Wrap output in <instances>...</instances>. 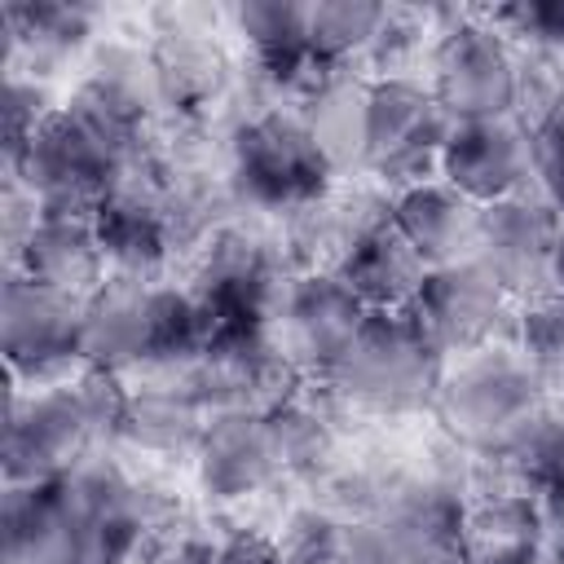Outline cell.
I'll use <instances>...</instances> for the list:
<instances>
[{"label":"cell","mask_w":564,"mask_h":564,"mask_svg":"<svg viewBox=\"0 0 564 564\" xmlns=\"http://www.w3.org/2000/svg\"><path fill=\"white\" fill-rule=\"evenodd\" d=\"M128 392L110 370H84L75 383L13 388L4 414V485H48L119 436Z\"/></svg>","instance_id":"1"},{"label":"cell","mask_w":564,"mask_h":564,"mask_svg":"<svg viewBox=\"0 0 564 564\" xmlns=\"http://www.w3.org/2000/svg\"><path fill=\"white\" fill-rule=\"evenodd\" d=\"M212 326L194 291L106 278L84 300V366L110 375L132 366L185 370L203 352Z\"/></svg>","instance_id":"2"},{"label":"cell","mask_w":564,"mask_h":564,"mask_svg":"<svg viewBox=\"0 0 564 564\" xmlns=\"http://www.w3.org/2000/svg\"><path fill=\"white\" fill-rule=\"evenodd\" d=\"M445 352L414 322V313H370L348 357L326 375L339 401L366 414H410L436 405Z\"/></svg>","instance_id":"3"},{"label":"cell","mask_w":564,"mask_h":564,"mask_svg":"<svg viewBox=\"0 0 564 564\" xmlns=\"http://www.w3.org/2000/svg\"><path fill=\"white\" fill-rule=\"evenodd\" d=\"M335 163L304 123L300 110L264 106L234 132L229 181L234 194L256 212H300L330 194Z\"/></svg>","instance_id":"4"},{"label":"cell","mask_w":564,"mask_h":564,"mask_svg":"<svg viewBox=\"0 0 564 564\" xmlns=\"http://www.w3.org/2000/svg\"><path fill=\"white\" fill-rule=\"evenodd\" d=\"M542 410V370L524 352L507 348L467 352L454 370H445L436 392L441 423L480 454L502 449Z\"/></svg>","instance_id":"5"},{"label":"cell","mask_w":564,"mask_h":564,"mask_svg":"<svg viewBox=\"0 0 564 564\" xmlns=\"http://www.w3.org/2000/svg\"><path fill=\"white\" fill-rule=\"evenodd\" d=\"M449 115L432 88L419 79H370L366 93V128H361V163L383 185H419L441 167V150L449 137Z\"/></svg>","instance_id":"6"},{"label":"cell","mask_w":564,"mask_h":564,"mask_svg":"<svg viewBox=\"0 0 564 564\" xmlns=\"http://www.w3.org/2000/svg\"><path fill=\"white\" fill-rule=\"evenodd\" d=\"M291 361L278 344V330L269 322H216L203 352L176 370V379L212 410H273L278 401H286V379H291Z\"/></svg>","instance_id":"7"},{"label":"cell","mask_w":564,"mask_h":564,"mask_svg":"<svg viewBox=\"0 0 564 564\" xmlns=\"http://www.w3.org/2000/svg\"><path fill=\"white\" fill-rule=\"evenodd\" d=\"M79 516V564H137L145 538L172 516L106 454H88L62 476Z\"/></svg>","instance_id":"8"},{"label":"cell","mask_w":564,"mask_h":564,"mask_svg":"<svg viewBox=\"0 0 564 564\" xmlns=\"http://www.w3.org/2000/svg\"><path fill=\"white\" fill-rule=\"evenodd\" d=\"M189 291L212 313V322H269L273 326L291 291L286 251L269 234H256L247 225H225L207 238Z\"/></svg>","instance_id":"9"},{"label":"cell","mask_w":564,"mask_h":564,"mask_svg":"<svg viewBox=\"0 0 564 564\" xmlns=\"http://www.w3.org/2000/svg\"><path fill=\"white\" fill-rule=\"evenodd\" d=\"M432 93L449 119L516 115V44L485 13H454L436 31Z\"/></svg>","instance_id":"10"},{"label":"cell","mask_w":564,"mask_h":564,"mask_svg":"<svg viewBox=\"0 0 564 564\" xmlns=\"http://www.w3.org/2000/svg\"><path fill=\"white\" fill-rule=\"evenodd\" d=\"M4 361L13 383H48L75 361H84V300L31 282L26 273H4L0 295Z\"/></svg>","instance_id":"11"},{"label":"cell","mask_w":564,"mask_h":564,"mask_svg":"<svg viewBox=\"0 0 564 564\" xmlns=\"http://www.w3.org/2000/svg\"><path fill=\"white\" fill-rule=\"evenodd\" d=\"M410 313L445 357L449 352L467 357V352H480V348H498L507 335L516 339L511 295L476 260L427 269Z\"/></svg>","instance_id":"12"},{"label":"cell","mask_w":564,"mask_h":564,"mask_svg":"<svg viewBox=\"0 0 564 564\" xmlns=\"http://www.w3.org/2000/svg\"><path fill=\"white\" fill-rule=\"evenodd\" d=\"M436 172L458 194H467L476 207H489V203H502L511 194H524L538 181L533 132L516 115L454 119Z\"/></svg>","instance_id":"13"},{"label":"cell","mask_w":564,"mask_h":564,"mask_svg":"<svg viewBox=\"0 0 564 564\" xmlns=\"http://www.w3.org/2000/svg\"><path fill=\"white\" fill-rule=\"evenodd\" d=\"M560 229H564V216L551 207L542 189L511 194L502 203L480 207L471 260L507 295H542L538 286L551 282V251Z\"/></svg>","instance_id":"14"},{"label":"cell","mask_w":564,"mask_h":564,"mask_svg":"<svg viewBox=\"0 0 564 564\" xmlns=\"http://www.w3.org/2000/svg\"><path fill=\"white\" fill-rule=\"evenodd\" d=\"M370 308L348 291L339 273H300L273 317L278 344L295 370L326 379L361 335Z\"/></svg>","instance_id":"15"},{"label":"cell","mask_w":564,"mask_h":564,"mask_svg":"<svg viewBox=\"0 0 564 564\" xmlns=\"http://www.w3.org/2000/svg\"><path fill=\"white\" fill-rule=\"evenodd\" d=\"M194 463H198V485L225 502L251 498L264 485H273V476H282L269 423L256 410L212 414L203 427V441L194 449Z\"/></svg>","instance_id":"16"},{"label":"cell","mask_w":564,"mask_h":564,"mask_svg":"<svg viewBox=\"0 0 564 564\" xmlns=\"http://www.w3.org/2000/svg\"><path fill=\"white\" fill-rule=\"evenodd\" d=\"M9 273H26L40 286H53L62 295L88 300L106 282V273H110L101 238H97V220L40 207V225L22 242V251L9 264Z\"/></svg>","instance_id":"17"},{"label":"cell","mask_w":564,"mask_h":564,"mask_svg":"<svg viewBox=\"0 0 564 564\" xmlns=\"http://www.w3.org/2000/svg\"><path fill=\"white\" fill-rule=\"evenodd\" d=\"M4 564H79V516L62 480L4 485Z\"/></svg>","instance_id":"18"},{"label":"cell","mask_w":564,"mask_h":564,"mask_svg":"<svg viewBox=\"0 0 564 564\" xmlns=\"http://www.w3.org/2000/svg\"><path fill=\"white\" fill-rule=\"evenodd\" d=\"M392 225L423 256L427 269H441L471 260L480 207L467 194H458L449 181H419L392 194Z\"/></svg>","instance_id":"19"},{"label":"cell","mask_w":564,"mask_h":564,"mask_svg":"<svg viewBox=\"0 0 564 564\" xmlns=\"http://www.w3.org/2000/svg\"><path fill=\"white\" fill-rule=\"evenodd\" d=\"M4 26V75H48L57 70L93 31V9L53 0H9L0 9Z\"/></svg>","instance_id":"20"},{"label":"cell","mask_w":564,"mask_h":564,"mask_svg":"<svg viewBox=\"0 0 564 564\" xmlns=\"http://www.w3.org/2000/svg\"><path fill=\"white\" fill-rule=\"evenodd\" d=\"M551 520L533 494H485L463 511L458 555L467 564H533Z\"/></svg>","instance_id":"21"},{"label":"cell","mask_w":564,"mask_h":564,"mask_svg":"<svg viewBox=\"0 0 564 564\" xmlns=\"http://www.w3.org/2000/svg\"><path fill=\"white\" fill-rule=\"evenodd\" d=\"M234 31L247 40L256 66L264 70L269 84L300 88L317 62L308 48V4L295 0H247L229 9Z\"/></svg>","instance_id":"22"},{"label":"cell","mask_w":564,"mask_h":564,"mask_svg":"<svg viewBox=\"0 0 564 564\" xmlns=\"http://www.w3.org/2000/svg\"><path fill=\"white\" fill-rule=\"evenodd\" d=\"M212 410L181 383H154L141 392H128L123 401V419H119V441L145 449V454H194L203 441Z\"/></svg>","instance_id":"23"},{"label":"cell","mask_w":564,"mask_h":564,"mask_svg":"<svg viewBox=\"0 0 564 564\" xmlns=\"http://www.w3.org/2000/svg\"><path fill=\"white\" fill-rule=\"evenodd\" d=\"M348 291L370 308V313H405L427 278L423 256L397 234V225L379 229L375 238H366L357 251L344 256V264L335 269Z\"/></svg>","instance_id":"24"},{"label":"cell","mask_w":564,"mask_h":564,"mask_svg":"<svg viewBox=\"0 0 564 564\" xmlns=\"http://www.w3.org/2000/svg\"><path fill=\"white\" fill-rule=\"evenodd\" d=\"M463 502L445 485H405L379 516L414 564H449L463 542Z\"/></svg>","instance_id":"25"},{"label":"cell","mask_w":564,"mask_h":564,"mask_svg":"<svg viewBox=\"0 0 564 564\" xmlns=\"http://www.w3.org/2000/svg\"><path fill=\"white\" fill-rule=\"evenodd\" d=\"M159 97L176 110H203L220 93V53L194 31H167L150 53Z\"/></svg>","instance_id":"26"},{"label":"cell","mask_w":564,"mask_h":564,"mask_svg":"<svg viewBox=\"0 0 564 564\" xmlns=\"http://www.w3.org/2000/svg\"><path fill=\"white\" fill-rule=\"evenodd\" d=\"M264 423H269V436H273V449H278V463L282 471H300V476H317L330 467L335 458V427L330 419L308 405L304 397H286L278 401L273 410H264Z\"/></svg>","instance_id":"27"},{"label":"cell","mask_w":564,"mask_h":564,"mask_svg":"<svg viewBox=\"0 0 564 564\" xmlns=\"http://www.w3.org/2000/svg\"><path fill=\"white\" fill-rule=\"evenodd\" d=\"M383 22L375 0H317L308 4V48L317 66H344L366 53Z\"/></svg>","instance_id":"28"},{"label":"cell","mask_w":564,"mask_h":564,"mask_svg":"<svg viewBox=\"0 0 564 564\" xmlns=\"http://www.w3.org/2000/svg\"><path fill=\"white\" fill-rule=\"evenodd\" d=\"M427 18L423 9H401V4H383V22L375 31V40L366 44V62L379 70L375 79H405V66L423 53V35H427Z\"/></svg>","instance_id":"29"},{"label":"cell","mask_w":564,"mask_h":564,"mask_svg":"<svg viewBox=\"0 0 564 564\" xmlns=\"http://www.w3.org/2000/svg\"><path fill=\"white\" fill-rule=\"evenodd\" d=\"M348 524L322 507H300L286 516L278 533V551L286 564H339Z\"/></svg>","instance_id":"30"},{"label":"cell","mask_w":564,"mask_h":564,"mask_svg":"<svg viewBox=\"0 0 564 564\" xmlns=\"http://www.w3.org/2000/svg\"><path fill=\"white\" fill-rule=\"evenodd\" d=\"M516 344L538 370H564V295H533L516 313Z\"/></svg>","instance_id":"31"},{"label":"cell","mask_w":564,"mask_h":564,"mask_svg":"<svg viewBox=\"0 0 564 564\" xmlns=\"http://www.w3.org/2000/svg\"><path fill=\"white\" fill-rule=\"evenodd\" d=\"M57 106H48V93L31 75H4V167L18 163V154L31 145V137L44 128V119Z\"/></svg>","instance_id":"32"},{"label":"cell","mask_w":564,"mask_h":564,"mask_svg":"<svg viewBox=\"0 0 564 564\" xmlns=\"http://www.w3.org/2000/svg\"><path fill=\"white\" fill-rule=\"evenodd\" d=\"M216 551H220V542H212L198 520H176V516H167V520L145 538L137 564H216Z\"/></svg>","instance_id":"33"},{"label":"cell","mask_w":564,"mask_h":564,"mask_svg":"<svg viewBox=\"0 0 564 564\" xmlns=\"http://www.w3.org/2000/svg\"><path fill=\"white\" fill-rule=\"evenodd\" d=\"M339 564H414V560L405 555V546L397 542V533L375 516V520L348 524Z\"/></svg>","instance_id":"34"},{"label":"cell","mask_w":564,"mask_h":564,"mask_svg":"<svg viewBox=\"0 0 564 564\" xmlns=\"http://www.w3.org/2000/svg\"><path fill=\"white\" fill-rule=\"evenodd\" d=\"M533 150H538V185L551 198V207L564 216V110L533 132Z\"/></svg>","instance_id":"35"},{"label":"cell","mask_w":564,"mask_h":564,"mask_svg":"<svg viewBox=\"0 0 564 564\" xmlns=\"http://www.w3.org/2000/svg\"><path fill=\"white\" fill-rule=\"evenodd\" d=\"M216 564H286L282 551H278V538H264V533H234L220 542L216 551Z\"/></svg>","instance_id":"36"},{"label":"cell","mask_w":564,"mask_h":564,"mask_svg":"<svg viewBox=\"0 0 564 564\" xmlns=\"http://www.w3.org/2000/svg\"><path fill=\"white\" fill-rule=\"evenodd\" d=\"M533 564H564V524H555V520H551V529H546L542 551H538V560H533Z\"/></svg>","instance_id":"37"},{"label":"cell","mask_w":564,"mask_h":564,"mask_svg":"<svg viewBox=\"0 0 564 564\" xmlns=\"http://www.w3.org/2000/svg\"><path fill=\"white\" fill-rule=\"evenodd\" d=\"M542 507H546V520L564 524V467H560V471H555V480L546 485V494H542Z\"/></svg>","instance_id":"38"},{"label":"cell","mask_w":564,"mask_h":564,"mask_svg":"<svg viewBox=\"0 0 564 564\" xmlns=\"http://www.w3.org/2000/svg\"><path fill=\"white\" fill-rule=\"evenodd\" d=\"M551 291H560V295H564V229H560L555 251H551Z\"/></svg>","instance_id":"39"},{"label":"cell","mask_w":564,"mask_h":564,"mask_svg":"<svg viewBox=\"0 0 564 564\" xmlns=\"http://www.w3.org/2000/svg\"><path fill=\"white\" fill-rule=\"evenodd\" d=\"M449 564H467V560H463V555H458V560H449Z\"/></svg>","instance_id":"40"}]
</instances>
